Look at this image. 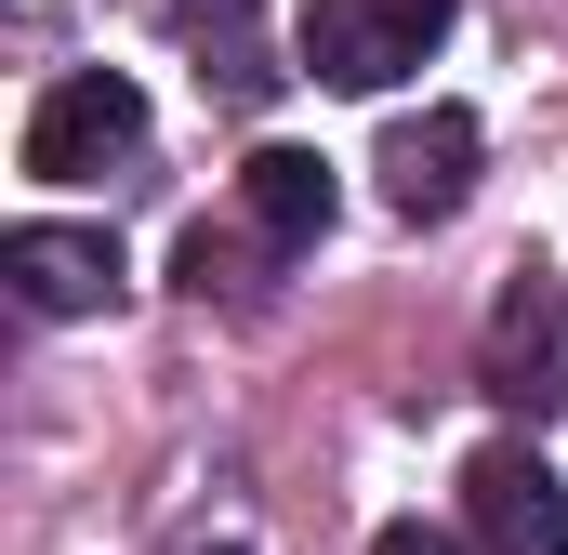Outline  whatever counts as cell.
I'll return each mask as SVG.
<instances>
[{
  "instance_id": "6da1fadb",
  "label": "cell",
  "mask_w": 568,
  "mask_h": 555,
  "mask_svg": "<svg viewBox=\"0 0 568 555\" xmlns=\"http://www.w3.org/2000/svg\"><path fill=\"white\" fill-rule=\"evenodd\" d=\"M27 172L40 185H106V172H145V93L120 67H80L27 107Z\"/></svg>"
},
{
  "instance_id": "7a4b0ae2",
  "label": "cell",
  "mask_w": 568,
  "mask_h": 555,
  "mask_svg": "<svg viewBox=\"0 0 568 555\" xmlns=\"http://www.w3.org/2000/svg\"><path fill=\"white\" fill-rule=\"evenodd\" d=\"M449 40V0H304V67L331 93H397Z\"/></svg>"
},
{
  "instance_id": "3957f363",
  "label": "cell",
  "mask_w": 568,
  "mask_h": 555,
  "mask_svg": "<svg viewBox=\"0 0 568 555\" xmlns=\"http://www.w3.org/2000/svg\"><path fill=\"white\" fill-rule=\"evenodd\" d=\"M476 384H489L503 411H529V423L568 411V291L542 265L503 278V304H489V331H476Z\"/></svg>"
},
{
  "instance_id": "277c9868",
  "label": "cell",
  "mask_w": 568,
  "mask_h": 555,
  "mask_svg": "<svg viewBox=\"0 0 568 555\" xmlns=\"http://www.w3.org/2000/svg\"><path fill=\"white\" fill-rule=\"evenodd\" d=\"M463 529H476V555H568V476L516 436L476 450L463 463Z\"/></svg>"
},
{
  "instance_id": "5b68a950",
  "label": "cell",
  "mask_w": 568,
  "mask_h": 555,
  "mask_svg": "<svg viewBox=\"0 0 568 555\" xmlns=\"http://www.w3.org/2000/svg\"><path fill=\"white\" fill-rule=\"evenodd\" d=\"M476 159H489V133H476V107H424V120H397L384 133V212L397 225H449L463 199H476Z\"/></svg>"
},
{
  "instance_id": "8992f818",
  "label": "cell",
  "mask_w": 568,
  "mask_h": 555,
  "mask_svg": "<svg viewBox=\"0 0 568 555\" xmlns=\"http://www.w3.org/2000/svg\"><path fill=\"white\" fill-rule=\"evenodd\" d=\"M0 278L27 317H106L120 304V239L106 225H13L0 239Z\"/></svg>"
},
{
  "instance_id": "52a82bcc",
  "label": "cell",
  "mask_w": 568,
  "mask_h": 555,
  "mask_svg": "<svg viewBox=\"0 0 568 555\" xmlns=\"http://www.w3.org/2000/svg\"><path fill=\"white\" fill-rule=\"evenodd\" d=\"M331 159H304V145H252L239 159V225L265 239V252H317L331 239Z\"/></svg>"
},
{
  "instance_id": "ba28073f",
  "label": "cell",
  "mask_w": 568,
  "mask_h": 555,
  "mask_svg": "<svg viewBox=\"0 0 568 555\" xmlns=\"http://www.w3.org/2000/svg\"><path fill=\"white\" fill-rule=\"evenodd\" d=\"M185 40H199V80H212L225 107H265V93H278V67H265V27H252V0H199V13H185Z\"/></svg>"
},
{
  "instance_id": "9c48e42d",
  "label": "cell",
  "mask_w": 568,
  "mask_h": 555,
  "mask_svg": "<svg viewBox=\"0 0 568 555\" xmlns=\"http://www.w3.org/2000/svg\"><path fill=\"white\" fill-rule=\"evenodd\" d=\"M252 252H265L252 225H185V291H199V304H212V291H252Z\"/></svg>"
},
{
  "instance_id": "30bf717a",
  "label": "cell",
  "mask_w": 568,
  "mask_h": 555,
  "mask_svg": "<svg viewBox=\"0 0 568 555\" xmlns=\"http://www.w3.org/2000/svg\"><path fill=\"white\" fill-rule=\"evenodd\" d=\"M172 555H265V543H252V516H212V529H185Z\"/></svg>"
},
{
  "instance_id": "8fae6325",
  "label": "cell",
  "mask_w": 568,
  "mask_h": 555,
  "mask_svg": "<svg viewBox=\"0 0 568 555\" xmlns=\"http://www.w3.org/2000/svg\"><path fill=\"white\" fill-rule=\"evenodd\" d=\"M371 555H463V543H449V529H424V516H397V529H384Z\"/></svg>"
}]
</instances>
